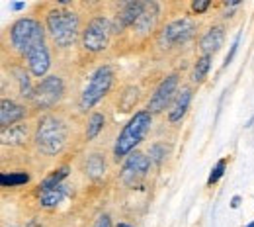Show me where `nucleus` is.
I'll return each instance as SVG.
<instances>
[{
  "label": "nucleus",
  "instance_id": "nucleus-25",
  "mask_svg": "<svg viewBox=\"0 0 254 227\" xmlns=\"http://www.w3.org/2000/svg\"><path fill=\"white\" fill-rule=\"evenodd\" d=\"M225 168H227V159H219L217 164H215V166L211 168V172H209V178H207V184H209V186L215 184L223 174H225Z\"/></svg>",
  "mask_w": 254,
  "mask_h": 227
},
{
  "label": "nucleus",
  "instance_id": "nucleus-12",
  "mask_svg": "<svg viewBox=\"0 0 254 227\" xmlns=\"http://www.w3.org/2000/svg\"><path fill=\"white\" fill-rule=\"evenodd\" d=\"M26 118V108L14 100H8L4 98L2 104H0V124H2V130L6 128H12L16 122L24 120Z\"/></svg>",
  "mask_w": 254,
  "mask_h": 227
},
{
  "label": "nucleus",
  "instance_id": "nucleus-19",
  "mask_svg": "<svg viewBox=\"0 0 254 227\" xmlns=\"http://www.w3.org/2000/svg\"><path fill=\"white\" fill-rule=\"evenodd\" d=\"M84 172H86V176H90V178H100V176H104V172H106V159H104V155H100V153H94V155H90L86 162H84Z\"/></svg>",
  "mask_w": 254,
  "mask_h": 227
},
{
  "label": "nucleus",
  "instance_id": "nucleus-31",
  "mask_svg": "<svg viewBox=\"0 0 254 227\" xmlns=\"http://www.w3.org/2000/svg\"><path fill=\"white\" fill-rule=\"evenodd\" d=\"M239 204H241V198H239V196H235V198H233V204H231V206H233V208H239Z\"/></svg>",
  "mask_w": 254,
  "mask_h": 227
},
{
  "label": "nucleus",
  "instance_id": "nucleus-32",
  "mask_svg": "<svg viewBox=\"0 0 254 227\" xmlns=\"http://www.w3.org/2000/svg\"><path fill=\"white\" fill-rule=\"evenodd\" d=\"M118 227H131V226H129V224H120Z\"/></svg>",
  "mask_w": 254,
  "mask_h": 227
},
{
  "label": "nucleus",
  "instance_id": "nucleus-9",
  "mask_svg": "<svg viewBox=\"0 0 254 227\" xmlns=\"http://www.w3.org/2000/svg\"><path fill=\"white\" fill-rule=\"evenodd\" d=\"M149 164H151V161H149L147 155H143V153H139V151L131 153V155L127 157V161L124 162V168H122V180H124V184H126V186H135V184H139V182L147 176Z\"/></svg>",
  "mask_w": 254,
  "mask_h": 227
},
{
  "label": "nucleus",
  "instance_id": "nucleus-15",
  "mask_svg": "<svg viewBox=\"0 0 254 227\" xmlns=\"http://www.w3.org/2000/svg\"><path fill=\"white\" fill-rule=\"evenodd\" d=\"M223 41H225V30H223L221 26H215V28H211L209 32L201 37L199 47H201L203 55H211V53H217L221 49Z\"/></svg>",
  "mask_w": 254,
  "mask_h": 227
},
{
  "label": "nucleus",
  "instance_id": "nucleus-22",
  "mask_svg": "<svg viewBox=\"0 0 254 227\" xmlns=\"http://www.w3.org/2000/svg\"><path fill=\"white\" fill-rule=\"evenodd\" d=\"M30 182V174L26 172H4L0 176V184L6 188V186H22V184H28Z\"/></svg>",
  "mask_w": 254,
  "mask_h": 227
},
{
  "label": "nucleus",
  "instance_id": "nucleus-30",
  "mask_svg": "<svg viewBox=\"0 0 254 227\" xmlns=\"http://www.w3.org/2000/svg\"><path fill=\"white\" fill-rule=\"evenodd\" d=\"M26 4L24 2H14V4H10V10H22Z\"/></svg>",
  "mask_w": 254,
  "mask_h": 227
},
{
  "label": "nucleus",
  "instance_id": "nucleus-18",
  "mask_svg": "<svg viewBox=\"0 0 254 227\" xmlns=\"http://www.w3.org/2000/svg\"><path fill=\"white\" fill-rule=\"evenodd\" d=\"M66 194H68V186L59 184V186H53V188H47V190H39V202L45 208H53V206L61 204L66 198Z\"/></svg>",
  "mask_w": 254,
  "mask_h": 227
},
{
  "label": "nucleus",
  "instance_id": "nucleus-26",
  "mask_svg": "<svg viewBox=\"0 0 254 227\" xmlns=\"http://www.w3.org/2000/svg\"><path fill=\"white\" fill-rule=\"evenodd\" d=\"M166 155H168L166 145H162V143H155V145L151 147V161L153 162H162Z\"/></svg>",
  "mask_w": 254,
  "mask_h": 227
},
{
  "label": "nucleus",
  "instance_id": "nucleus-27",
  "mask_svg": "<svg viewBox=\"0 0 254 227\" xmlns=\"http://www.w3.org/2000/svg\"><path fill=\"white\" fill-rule=\"evenodd\" d=\"M239 41H241V35H237V37H235V41H233V45H231V51H229V55L225 57L223 67H227L231 61H233V57H235V53H237V49H239Z\"/></svg>",
  "mask_w": 254,
  "mask_h": 227
},
{
  "label": "nucleus",
  "instance_id": "nucleus-7",
  "mask_svg": "<svg viewBox=\"0 0 254 227\" xmlns=\"http://www.w3.org/2000/svg\"><path fill=\"white\" fill-rule=\"evenodd\" d=\"M64 94V84L61 80V76L53 75V76H47L43 78L35 88H33V96L32 102L37 110H47V108H53Z\"/></svg>",
  "mask_w": 254,
  "mask_h": 227
},
{
  "label": "nucleus",
  "instance_id": "nucleus-1",
  "mask_svg": "<svg viewBox=\"0 0 254 227\" xmlns=\"http://www.w3.org/2000/svg\"><path fill=\"white\" fill-rule=\"evenodd\" d=\"M45 43V32L43 26L33 18H22L12 24L10 28V45L12 49L22 57L28 59L35 47Z\"/></svg>",
  "mask_w": 254,
  "mask_h": 227
},
{
  "label": "nucleus",
  "instance_id": "nucleus-8",
  "mask_svg": "<svg viewBox=\"0 0 254 227\" xmlns=\"http://www.w3.org/2000/svg\"><path fill=\"white\" fill-rule=\"evenodd\" d=\"M195 33V22L190 18H180L170 22L162 32H160V45L162 47H174L180 43H186L190 37H193Z\"/></svg>",
  "mask_w": 254,
  "mask_h": 227
},
{
  "label": "nucleus",
  "instance_id": "nucleus-10",
  "mask_svg": "<svg viewBox=\"0 0 254 227\" xmlns=\"http://www.w3.org/2000/svg\"><path fill=\"white\" fill-rule=\"evenodd\" d=\"M176 88H178V75L166 76L159 86H157V90L151 94V100H149V104H147V112H151V114L162 112V110L170 104V100L174 98Z\"/></svg>",
  "mask_w": 254,
  "mask_h": 227
},
{
  "label": "nucleus",
  "instance_id": "nucleus-29",
  "mask_svg": "<svg viewBox=\"0 0 254 227\" xmlns=\"http://www.w3.org/2000/svg\"><path fill=\"white\" fill-rule=\"evenodd\" d=\"M94 227H112V222H110V216L108 214H102L98 220H96Z\"/></svg>",
  "mask_w": 254,
  "mask_h": 227
},
{
  "label": "nucleus",
  "instance_id": "nucleus-16",
  "mask_svg": "<svg viewBox=\"0 0 254 227\" xmlns=\"http://www.w3.org/2000/svg\"><path fill=\"white\" fill-rule=\"evenodd\" d=\"M157 18H159V4L157 2H145V8H143L135 28L139 30V33L151 32L157 24Z\"/></svg>",
  "mask_w": 254,
  "mask_h": 227
},
{
  "label": "nucleus",
  "instance_id": "nucleus-3",
  "mask_svg": "<svg viewBox=\"0 0 254 227\" xmlns=\"http://www.w3.org/2000/svg\"><path fill=\"white\" fill-rule=\"evenodd\" d=\"M151 126H153V114L151 112H147V110L135 112V116L127 122V126L124 128V131L120 133V137L116 141L114 155L118 159L129 155L135 149V145H139L145 139V135L149 133Z\"/></svg>",
  "mask_w": 254,
  "mask_h": 227
},
{
  "label": "nucleus",
  "instance_id": "nucleus-33",
  "mask_svg": "<svg viewBox=\"0 0 254 227\" xmlns=\"http://www.w3.org/2000/svg\"><path fill=\"white\" fill-rule=\"evenodd\" d=\"M245 227H254V220L251 222V224H249V226H245Z\"/></svg>",
  "mask_w": 254,
  "mask_h": 227
},
{
  "label": "nucleus",
  "instance_id": "nucleus-13",
  "mask_svg": "<svg viewBox=\"0 0 254 227\" xmlns=\"http://www.w3.org/2000/svg\"><path fill=\"white\" fill-rule=\"evenodd\" d=\"M26 61H28V67H30L33 76H45V73H47L49 67H51V57H49L47 45L43 43V45L35 47L32 53L28 55Z\"/></svg>",
  "mask_w": 254,
  "mask_h": 227
},
{
  "label": "nucleus",
  "instance_id": "nucleus-11",
  "mask_svg": "<svg viewBox=\"0 0 254 227\" xmlns=\"http://www.w3.org/2000/svg\"><path fill=\"white\" fill-rule=\"evenodd\" d=\"M143 8H145V2H139V0L120 4L116 12V20H114V32H122L129 26H135Z\"/></svg>",
  "mask_w": 254,
  "mask_h": 227
},
{
  "label": "nucleus",
  "instance_id": "nucleus-17",
  "mask_svg": "<svg viewBox=\"0 0 254 227\" xmlns=\"http://www.w3.org/2000/svg\"><path fill=\"white\" fill-rule=\"evenodd\" d=\"M28 135H30V128L26 124L6 128L2 130V145H24L28 141Z\"/></svg>",
  "mask_w": 254,
  "mask_h": 227
},
{
  "label": "nucleus",
  "instance_id": "nucleus-2",
  "mask_svg": "<svg viewBox=\"0 0 254 227\" xmlns=\"http://www.w3.org/2000/svg\"><path fill=\"white\" fill-rule=\"evenodd\" d=\"M68 130L61 118L55 116H43L35 130V145L45 155H57L66 145Z\"/></svg>",
  "mask_w": 254,
  "mask_h": 227
},
{
  "label": "nucleus",
  "instance_id": "nucleus-6",
  "mask_svg": "<svg viewBox=\"0 0 254 227\" xmlns=\"http://www.w3.org/2000/svg\"><path fill=\"white\" fill-rule=\"evenodd\" d=\"M112 33H114V24L106 16H94L82 32V47L88 53H100L108 47Z\"/></svg>",
  "mask_w": 254,
  "mask_h": 227
},
{
  "label": "nucleus",
  "instance_id": "nucleus-4",
  "mask_svg": "<svg viewBox=\"0 0 254 227\" xmlns=\"http://www.w3.org/2000/svg\"><path fill=\"white\" fill-rule=\"evenodd\" d=\"M47 30L59 47H70L78 35V16L70 10L55 8L47 14Z\"/></svg>",
  "mask_w": 254,
  "mask_h": 227
},
{
  "label": "nucleus",
  "instance_id": "nucleus-23",
  "mask_svg": "<svg viewBox=\"0 0 254 227\" xmlns=\"http://www.w3.org/2000/svg\"><path fill=\"white\" fill-rule=\"evenodd\" d=\"M137 98H139V90L135 86H127L126 90H124V94L120 96V110L122 112L133 110L135 104H137Z\"/></svg>",
  "mask_w": 254,
  "mask_h": 227
},
{
  "label": "nucleus",
  "instance_id": "nucleus-21",
  "mask_svg": "<svg viewBox=\"0 0 254 227\" xmlns=\"http://www.w3.org/2000/svg\"><path fill=\"white\" fill-rule=\"evenodd\" d=\"M68 166H61V168H57L51 176H47L43 182H41V186H39V190H47V188H53V186H59V184H63V180L68 176Z\"/></svg>",
  "mask_w": 254,
  "mask_h": 227
},
{
  "label": "nucleus",
  "instance_id": "nucleus-5",
  "mask_svg": "<svg viewBox=\"0 0 254 227\" xmlns=\"http://www.w3.org/2000/svg\"><path fill=\"white\" fill-rule=\"evenodd\" d=\"M112 84H114V69L110 65L100 67L94 75L90 76L86 88L82 90L80 108H82V110H90L92 106H96L102 98L110 92Z\"/></svg>",
  "mask_w": 254,
  "mask_h": 227
},
{
  "label": "nucleus",
  "instance_id": "nucleus-14",
  "mask_svg": "<svg viewBox=\"0 0 254 227\" xmlns=\"http://www.w3.org/2000/svg\"><path fill=\"white\" fill-rule=\"evenodd\" d=\"M190 102H191V90L190 88H182V90L176 94L172 106H170V110H168V120H170V124L182 122V118L186 116V112H188V108H190Z\"/></svg>",
  "mask_w": 254,
  "mask_h": 227
},
{
  "label": "nucleus",
  "instance_id": "nucleus-24",
  "mask_svg": "<svg viewBox=\"0 0 254 227\" xmlns=\"http://www.w3.org/2000/svg\"><path fill=\"white\" fill-rule=\"evenodd\" d=\"M106 126V118L100 114V112H96L90 116V120H88V128H86V137L88 139H94L96 135L102 131V128Z\"/></svg>",
  "mask_w": 254,
  "mask_h": 227
},
{
  "label": "nucleus",
  "instance_id": "nucleus-28",
  "mask_svg": "<svg viewBox=\"0 0 254 227\" xmlns=\"http://www.w3.org/2000/svg\"><path fill=\"white\" fill-rule=\"evenodd\" d=\"M191 8H193V12H197V14H203L207 8H209V0H201V2H193L191 4Z\"/></svg>",
  "mask_w": 254,
  "mask_h": 227
},
{
  "label": "nucleus",
  "instance_id": "nucleus-20",
  "mask_svg": "<svg viewBox=\"0 0 254 227\" xmlns=\"http://www.w3.org/2000/svg\"><path fill=\"white\" fill-rule=\"evenodd\" d=\"M209 67H211V55H201V57L195 61V65H193V73H191L193 82H201V80L205 78Z\"/></svg>",
  "mask_w": 254,
  "mask_h": 227
}]
</instances>
